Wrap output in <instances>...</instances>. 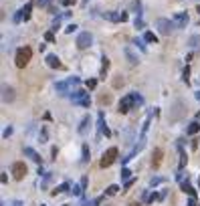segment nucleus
Masks as SVG:
<instances>
[{
    "label": "nucleus",
    "mask_w": 200,
    "mask_h": 206,
    "mask_svg": "<svg viewBox=\"0 0 200 206\" xmlns=\"http://www.w3.org/2000/svg\"><path fill=\"white\" fill-rule=\"evenodd\" d=\"M31 57H32V51H31V47H20V49L16 51L14 65L18 67V69H24V67L28 65V61H31Z\"/></svg>",
    "instance_id": "1"
},
{
    "label": "nucleus",
    "mask_w": 200,
    "mask_h": 206,
    "mask_svg": "<svg viewBox=\"0 0 200 206\" xmlns=\"http://www.w3.org/2000/svg\"><path fill=\"white\" fill-rule=\"evenodd\" d=\"M79 83H81L79 77H69L67 81H61V83H57V85H55V89H57V93H61V95H67V93H69V89L75 87V85H79Z\"/></svg>",
    "instance_id": "2"
},
{
    "label": "nucleus",
    "mask_w": 200,
    "mask_h": 206,
    "mask_svg": "<svg viewBox=\"0 0 200 206\" xmlns=\"http://www.w3.org/2000/svg\"><path fill=\"white\" fill-rule=\"evenodd\" d=\"M117 156H120L117 148H109L107 152H103V156H101V162H99V166H101V168H109V166H111L113 162L117 160Z\"/></svg>",
    "instance_id": "3"
},
{
    "label": "nucleus",
    "mask_w": 200,
    "mask_h": 206,
    "mask_svg": "<svg viewBox=\"0 0 200 206\" xmlns=\"http://www.w3.org/2000/svg\"><path fill=\"white\" fill-rule=\"evenodd\" d=\"M71 101L75 103V105H81V107H89V103H91V99H89V93L87 91H75V93H71Z\"/></svg>",
    "instance_id": "4"
},
{
    "label": "nucleus",
    "mask_w": 200,
    "mask_h": 206,
    "mask_svg": "<svg viewBox=\"0 0 200 206\" xmlns=\"http://www.w3.org/2000/svg\"><path fill=\"white\" fill-rule=\"evenodd\" d=\"M27 164L24 162H14L12 164V176H14V180H24V176H27Z\"/></svg>",
    "instance_id": "5"
},
{
    "label": "nucleus",
    "mask_w": 200,
    "mask_h": 206,
    "mask_svg": "<svg viewBox=\"0 0 200 206\" xmlns=\"http://www.w3.org/2000/svg\"><path fill=\"white\" fill-rule=\"evenodd\" d=\"M91 42H93V37L89 32H81L79 37H77V42H75V45H77V49H81V51H85V49H89V47H91Z\"/></svg>",
    "instance_id": "6"
},
{
    "label": "nucleus",
    "mask_w": 200,
    "mask_h": 206,
    "mask_svg": "<svg viewBox=\"0 0 200 206\" xmlns=\"http://www.w3.org/2000/svg\"><path fill=\"white\" fill-rule=\"evenodd\" d=\"M156 27H158L160 34H170V32H172V28L176 27V24L170 22L168 18H158V20H156Z\"/></svg>",
    "instance_id": "7"
},
{
    "label": "nucleus",
    "mask_w": 200,
    "mask_h": 206,
    "mask_svg": "<svg viewBox=\"0 0 200 206\" xmlns=\"http://www.w3.org/2000/svg\"><path fill=\"white\" fill-rule=\"evenodd\" d=\"M134 105H135L134 93H129V95H125V97H123V99L120 101V109H117V111H120V113H127V111H129Z\"/></svg>",
    "instance_id": "8"
},
{
    "label": "nucleus",
    "mask_w": 200,
    "mask_h": 206,
    "mask_svg": "<svg viewBox=\"0 0 200 206\" xmlns=\"http://www.w3.org/2000/svg\"><path fill=\"white\" fill-rule=\"evenodd\" d=\"M103 18L111 20V22H125L127 14L125 12H121V14H117V12H103Z\"/></svg>",
    "instance_id": "9"
},
{
    "label": "nucleus",
    "mask_w": 200,
    "mask_h": 206,
    "mask_svg": "<svg viewBox=\"0 0 200 206\" xmlns=\"http://www.w3.org/2000/svg\"><path fill=\"white\" fill-rule=\"evenodd\" d=\"M162 158H164V152H162L160 148H156L154 154H152V168H154V170H158L162 166Z\"/></svg>",
    "instance_id": "10"
},
{
    "label": "nucleus",
    "mask_w": 200,
    "mask_h": 206,
    "mask_svg": "<svg viewBox=\"0 0 200 206\" xmlns=\"http://www.w3.org/2000/svg\"><path fill=\"white\" fill-rule=\"evenodd\" d=\"M2 101H4V103L14 101V89L8 87V85H2Z\"/></svg>",
    "instance_id": "11"
},
{
    "label": "nucleus",
    "mask_w": 200,
    "mask_h": 206,
    "mask_svg": "<svg viewBox=\"0 0 200 206\" xmlns=\"http://www.w3.org/2000/svg\"><path fill=\"white\" fill-rule=\"evenodd\" d=\"M174 24H176V28H184L186 24H188V16H186V12H178V14L174 16Z\"/></svg>",
    "instance_id": "12"
},
{
    "label": "nucleus",
    "mask_w": 200,
    "mask_h": 206,
    "mask_svg": "<svg viewBox=\"0 0 200 206\" xmlns=\"http://www.w3.org/2000/svg\"><path fill=\"white\" fill-rule=\"evenodd\" d=\"M46 65L51 69H63V63L59 61L57 55H46Z\"/></svg>",
    "instance_id": "13"
},
{
    "label": "nucleus",
    "mask_w": 200,
    "mask_h": 206,
    "mask_svg": "<svg viewBox=\"0 0 200 206\" xmlns=\"http://www.w3.org/2000/svg\"><path fill=\"white\" fill-rule=\"evenodd\" d=\"M22 152H24V156H27L28 160H32L35 164H41V156H39V154H37L32 148H22Z\"/></svg>",
    "instance_id": "14"
},
{
    "label": "nucleus",
    "mask_w": 200,
    "mask_h": 206,
    "mask_svg": "<svg viewBox=\"0 0 200 206\" xmlns=\"http://www.w3.org/2000/svg\"><path fill=\"white\" fill-rule=\"evenodd\" d=\"M123 53H125V57H127V61H129V65H138V57L134 55L131 47H125V49H123Z\"/></svg>",
    "instance_id": "15"
},
{
    "label": "nucleus",
    "mask_w": 200,
    "mask_h": 206,
    "mask_svg": "<svg viewBox=\"0 0 200 206\" xmlns=\"http://www.w3.org/2000/svg\"><path fill=\"white\" fill-rule=\"evenodd\" d=\"M31 10H32V2H27L22 8H20V12H22V18H24V20L31 18Z\"/></svg>",
    "instance_id": "16"
},
{
    "label": "nucleus",
    "mask_w": 200,
    "mask_h": 206,
    "mask_svg": "<svg viewBox=\"0 0 200 206\" xmlns=\"http://www.w3.org/2000/svg\"><path fill=\"white\" fill-rule=\"evenodd\" d=\"M182 190H184L188 196H196V190H194V188L188 184V180H186V182H182Z\"/></svg>",
    "instance_id": "17"
},
{
    "label": "nucleus",
    "mask_w": 200,
    "mask_h": 206,
    "mask_svg": "<svg viewBox=\"0 0 200 206\" xmlns=\"http://www.w3.org/2000/svg\"><path fill=\"white\" fill-rule=\"evenodd\" d=\"M101 61H103V63H101V79H105V75H107V69H109V59L103 57Z\"/></svg>",
    "instance_id": "18"
},
{
    "label": "nucleus",
    "mask_w": 200,
    "mask_h": 206,
    "mask_svg": "<svg viewBox=\"0 0 200 206\" xmlns=\"http://www.w3.org/2000/svg\"><path fill=\"white\" fill-rule=\"evenodd\" d=\"M69 188H71V184H69V182H65V184H61L59 188H55V190L51 192V194H53V196H57V194H61V192H67Z\"/></svg>",
    "instance_id": "19"
},
{
    "label": "nucleus",
    "mask_w": 200,
    "mask_h": 206,
    "mask_svg": "<svg viewBox=\"0 0 200 206\" xmlns=\"http://www.w3.org/2000/svg\"><path fill=\"white\" fill-rule=\"evenodd\" d=\"M99 103H101V105H109V103H111V95H109V93H101V95H99Z\"/></svg>",
    "instance_id": "20"
},
{
    "label": "nucleus",
    "mask_w": 200,
    "mask_h": 206,
    "mask_svg": "<svg viewBox=\"0 0 200 206\" xmlns=\"http://www.w3.org/2000/svg\"><path fill=\"white\" fill-rule=\"evenodd\" d=\"M198 130H200V123H198V121H192V123L188 125V134H190V135L198 134Z\"/></svg>",
    "instance_id": "21"
},
{
    "label": "nucleus",
    "mask_w": 200,
    "mask_h": 206,
    "mask_svg": "<svg viewBox=\"0 0 200 206\" xmlns=\"http://www.w3.org/2000/svg\"><path fill=\"white\" fill-rule=\"evenodd\" d=\"M103 127H105V121H103V111H99V115H97V130H99V131H103Z\"/></svg>",
    "instance_id": "22"
},
{
    "label": "nucleus",
    "mask_w": 200,
    "mask_h": 206,
    "mask_svg": "<svg viewBox=\"0 0 200 206\" xmlns=\"http://www.w3.org/2000/svg\"><path fill=\"white\" fill-rule=\"evenodd\" d=\"M101 202H103V196H99V198H93L91 202H85V200H83V206H99Z\"/></svg>",
    "instance_id": "23"
},
{
    "label": "nucleus",
    "mask_w": 200,
    "mask_h": 206,
    "mask_svg": "<svg viewBox=\"0 0 200 206\" xmlns=\"http://www.w3.org/2000/svg\"><path fill=\"white\" fill-rule=\"evenodd\" d=\"M117 192H120V186H115V184H113V186H109L107 190H105V194H107V196H115Z\"/></svg>",
    "instance_id": "24"
},
{
    "label": "nucleus",
    "mask_w": 200,
    "mask_h": 206,
    "mask_svg": "<svg viewBox=\"0 0 200 206\" xmlns=\"http://www.w3.org/2000/svg\"><path fill=\"white\" fill-rule=\"evenodd\" d=\"M87 125H89V117H83V119H81V125H79V134H85Z\"/></svg>",
    "instance_id": "25"
},
{
    "label": "nucleus",
    "mask_w": 200,
    "mask_h": 206,
    "mask_svg": "<svg viewBox=\"0 0 200 206\" xmlns=\"http://www.w3.org/2000/svg\"><path fill=\"white\" fill-rule=\"evenodd\" d=\"M123 83H125V81H123V77H121V75H117L115 79H113V87H115V89L123 87Z\"/></svg>",
    "instance_id": "26"
},
{
    "label": "nucleus",
    "mask_w": 200,
    "mask_h": 206,
    "mask_svg": "<svg viewBox=\"0 0 200 206\" xmlns=\"http://www.w3.org/2000/svg\"><path fill=\"white\" fill-rule=\"evenodd\" d=\"M190 47H192V49H196V47H200V37H198V34L190 37Z\"/></svg>",
    "instance_id": "27"
},
{
    "label": "nucleus",
    "mask_w": 200,
    "mask_h": 206,
    "mask_svg": "<svg viewBox=\"0 0 200 206\" xmlns=\"http://www.w3.org/2000/svg\"><path fill=\"white\" fill-rule=\"evenodd\" d=\"M144 41H148V42H156L158 38H156V34H154V32H150V31H148L146 34H144Z\"/></svg>",
    "instance_id": "28"
},
{
    "label": "nucleus",
    "mask_w": 200,
    "mask_h": 206,
    "mask_svg": "<svg viewBox=\"0 0 200 206\" xmlns=\"http://www.w3.org/2000/svg\"><path fill=\"white\" fill-rule=\"evenodd\" d=\"M81 162H89V145H83V158H81Z\"/></svg>",
    "instance_id": "29"
},
{
    "label": "nucleus",
    "mask_w": 200,
    "mask_h": 206,
    "mask_svg": "<svg viewBox=\"0 0 200 206\" xmlns=\"http://www.w3.org/2000/svg\"><path fill=\"white\" fill-rule=\"evenodd\" d=\"M121 180H125V182H127V180H129V176H131V172L129 170H127V168H121Z\"/></svg>",
    "instance_id": "30"
},
{
    "label": "nucleus",
    "mask_w": 200,
    "mask_h": 206,
    "mask_svg": "<svg viewBox=\"0 0 200 206\" xmlns=\"http://www.w3.org/2000/svg\"><path fill=\"white\" fill-rule=\"evenodd\" d=\"M160 182H164V178L156 176V178H152V180H150V186H156V184H160Z\"/></svg>",
    "instance_id": "31"
},
{
    "label": "nucleus",
    "mask_w": 200,
    "mask_h": 206,
    "mask_svg": "<svg viewBox=\"0 0 200 206\" xmlns=\"http://www.w3.org/2000/svg\"><path fill=\"white\" fill-rule=\"evenodd\" d=\"M45 41H49V42H53V41H55V34H53V31L45 32Z\"/></svg>",
    "instance_id": "32"
},
{
    "label": "nucleus",
    "mask_w": 200,
    "mask_h": 206,
    "mask_svg": "<svg viewBox=\"0 0 200 206\" xmlns=\"http://www.w3.org/2000/svg\"><path fill=\"white\" fill-rule=\"evenodd\" d=\"M134 24H135V28H144V20L139 18V16H138V18L134 20Z\"/></svg>",
    "instance_id": "33"
},
{
    "label": "nucleus",
    "mask_w": 200,
    "mask_h": 206,
    "mask_svg": "<svg viewBox=\"0 0 200 206\" xmlns=\"http://www.w3.org/2000/svg\"><path fill=\"white\" fill-rule=\"evenodd\" d=\"M184 164H186V156H184V152L180 150V170L184 168Z\"/></svg>",
    "instance_id": "34"
},
{
    "label": "nucleus",
    "mask_w": 200,
    "mask_h": 206,
    "mask_svg": "<svg viewBox=\"0 0 200 206\" xmlns=\"http://www.w3.org/2000/svg\"><path fill=\"white\" fill-rule=\"evenodd\" d=\"M87 87H89V89H95V87H97V81H95V79H89V81H87Z\"/></svg>",
    "instance_id": "35"
},
{
    "label": "nucleus",
    "mask_w": 200,
    "mask_h": 206,
    "mask_svg": "<svg viewBox=\"0 0 200 206\" xmlns=\"http://www.w3.org/2000/svg\"><path fill=\"white\" fill-rule=\"evenodd\" d=\"M188 75H190V69L186 67V69H184V73H182V79H184L186 83H188Z\"/></svg>",
    "instance_id": "36"
},
{
    "label": "nucleus",
    "mask_w": 200,
    "mask_h": 206,
    "mask_svg": "<svg viewBox=\"0 0 200 206\" xmlns=\"http://www.w3.org/2000/svg\"><path fill=\"white\" fill-rule=\"evenodd\" d=\"M135 45L139 47V51H144V53H146V45H144V41H139V38H138V41H135Z\"/></svg>",
    "instance_id": "37"
},
{
    "label": "nucleus",
    "mask_w": 200,
    "mask_h": 206,
    "mask_svg": "<svg viewBox=\"0 0 200 206\" xmlns=\"http://www.w3.org/2000/svg\"><path fill=\"white\" fill-rule=\"evenodd\" d=\"M75 31H77V27H75V24H69V27L65 28V32H69V34H71V32H75Z\"/></svg>",
    "instance_id": "38"
},
{
    "label": "nucleus",
    "mask_w": 200,
    "mask_h": 206,
    "mask_svg": "<svg viewBox=\"0 0 200 206\" xmlns=\"http://www.w3.org/2000/svg\"><path fill=\"white\" fill-rule=\"evenodd\" d=\"M10 134H12V127H10V125H8V127H6V130H4V131H2V137H8V135H10Z\"/></svg>",
    "instance_id": "39"
},
{
    "label": "nucleus",
    "mask_w": 200,
    "mask_h": 206,
    "mask_svg": "<svg viewBox=\"0 0 200 206\" xmlns=\"http://www.w3.org/2000/svg\"><path fill=\"white\" fill-rule=\"evenodd\" d=\"M81 188H83V190H85V188H87V176H83V178H81Z\"/></svg>",
    "instance_id": "40"
},
{
    "label": "nucleus",
    "mask_w": 200,
    "mask_h": 206,
    "mask_svg": "<svg viewBox=\"0 0 200 206\" xmlns=\"http://www.w3.org/2000/svg\"><path fill=\"white\" fill-rule=\"evenodd\" d=\"M188 206H198V202H196V196H190V202H188Z\"/></svg>",
    "instance_id": "41"
},
{
    "label": "nucleus",
    "mask_w": 200,
    "mask_h": 206,
    "mask_svg": "<svg viewBox=\"0 0 200 206\" xmlns=\"http://www.w3.org/2000/svg\"><path fill=\"white\" fill-rule=\"evenodd\" d=\"M71 2H73V0H61V4H63V6H69Z\"/></svg>",
    "instance_id": "42"
},
{
    "label": "nucleus",
    "mask_w": 200,
    "mask_h": 206,
    "mask_svg": "<svg viewBox=\"0 0 200 206\" xmlns=\"http://www.w3.org/2000/svg\"><path fill=\"white\" fill-rule=\"evenodd\" d=\"M12 206H22V202H20V200H14V202H12Z\"/></svg>",
    "instance_id": "43"
},
{
    "label": "nucleus",
    "mask_w": 200,
    "mask_h": 206,
    "mask_svg": "<svg viewBox=\"0 0 200 206\" xmlns=\"http://www.w3.org/2000/svg\"><path fill=\"white\" fill-rule=\"evenodd\" d=\"M196 99H200V91H196Z\"/></svg>",
    "instance_id": "44"
},
{
    "label": "nucleus",
    "mask_w": 200,
    "mask_h": 206,
    "mask_svg": "<svg viewBox=\"0 0 200 206\" xmlns=\"http://www.w3.org/2000/svg\"><path fill=\"white\" fill-rule=\"evenodd\" d=\"M129 206H142V204H129Z\"/></svg>",
    "instance_id": "45"
},
{
    "label": "nucleus",
    "mask_w": 200,
    "mask_h": 206,
    "mask_svg": "<svg viewBox=\"0 0 200 206\" xmlns=\"http://www.w3.org/2000/svg\"><path fill=\"white\" fill-rule=\"evenodd\" d=\"M198 12H200V4H198Z\"/></svg>",
    "instance_id": "46"
},
{
    "label": "nucleus",
    "mask_w": 200,
    "mask_h": 206,
    "mask_svg": "<svg viewBox=\"0 0 200 206\" xmlns=\"http://www.w3.org/2000/svg\"><path fill=\"white\" fill-rule=\"evenodd\" d=\"M198 184H200V180H198Z\"/></svg>",
    "instance_id": "47"
},
{
    "label": "nucleus",
    "mask_w": 200,
    "mask_h": 206,
    "mask_svg": "<svg viewBox=\"0 0 200 206\" xmlns=\"http://www.w3.org/2000/svg\"><path fill=\"white\" fill-rule=\"evenodd\" d=\"M41 206H45V204H41Z\"/></svg>",
    "instance_id": "48"
}]
</instances>
